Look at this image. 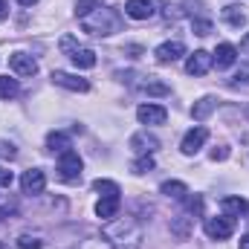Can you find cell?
<instances>
[{
  "label": "cell",
  "instance_id": "1",
  "mask_svg": "<svg viewBox=\"0 0 249 249\" xmlns=\"http://www.w3.org/2000/svg\"><path fill=\"white\" fill-rule=\"evenodd\" d=\"M105 241L113 249H139L145 241V229L133 214H116V220H107L105 226Z\"/></svg>",
  "mask_w": 249,
  "mask_h": 249
},
{
  "label": "cell",
  "instance_id": "2",
  "mask_svg": "<svg viewBox=\"0 0 249 249\" xmlns=\"http://www.w3.org/2000/svg\"><path fill=\"white\" fill-rule=\"evenodd\" d=\"M119 26H122V18H119V12L116 9H110V6H96L87 18H81V29L84 32H90V35H113V32H119Z\"/></svg>",
  "mask_w": 249,
  "mask_h": 249
},
{
  "label": "cell",
  "instance_id": "3",
  "mask_svg": "<svg viewBox=\"0 0 249 249\" xmlns=\"http://www.w3.org/2000/svg\"><path fill=\"white\" fill-rule=\"evenodd\" d=\"M61 50L70 55V61L75 64V67H81V70L96 67V53H93V50H87V47H78L72 35H64V38H61Z\"/></svg>",
  "mask_w": 249,
  "mask_h": 249
},
{
  "label": "cell",
  "instance_id": "4",
  "mask_svg": "<svg viewBox=\"0 0 249 249\" xmlns=\"http://www.w3.org/2000/svg\"><path fill=\"white\" fill-rule=\"evenodd\" d=\"M58 177H61L64 183H78L81 180V168H84V162H81V157L70 148V151H64L61 157H58Z\"/></svg>",
  "mask_w": 249,
  "mask_h": 249
},
{
  "label": "cell",
  "instance_id": "5",
  "mask_svg": "<svg viewBox=\"0 0 249 249\" xmlns=\"http://www.w3.org/2000/svg\"><path fill=\"white\" fill-rule=\"evenodd\" d=\"M232 232H235V217H229V214L206 220V235L212 241H226V238H232Z\"/></svg>",
  "mask_w": 249,
  "mask_h": 249
},
{
  "label": "cell",
  "instance_id": "6",
  "mask_svg": "<svg viewBox=\"0 0 249 249\" xmlns=\"http://www.w3.org/2000/svg\"><path fill=\"white\" fill-rule=\"evenodd\" d=\"M136 119L142 124H165V119H168V110L162 107V105H139L136 107Z\"/></svg>",
  "mask_w": 249,
  "mask_h": 249
},
{
  "label": "cell",
  "instance_id": "7",
  "mask_svg": "<svg viewBox=\"0 0 249 249\" xmlns=\"http://www.w3.org/2000/svg\"><path fill=\"white\" fill-rule=\"evenodd\" d=\"M20 188H23V194H41V191L47 188V174H44L41 168H29V171H23V177H20Z\"/></svg>",
  "mask_w": 249,
  "mask_h": 249
},
{
  "label": "cell",
  "instance_id": "8",
  "mask_svg": "<svg viewBox=\"0 0 249 249\" xmlns=\"http://www.w3.org/2000/svg\"><path fill=\"white\" fill-rule=\"evenodd\" d=\"M9 67H12V72L20 75V78H29V75L38 72V61H35L32 55H26V53H15V55L9 58Z\"/></svg>",
  "mask_w": 249,
  "mask_h": 249
},
{
  "label": "cell",
  "instance_id": "9",
  "mask_svg": "<svg viewBox=\"0 0 249 249\" xmlns=\"http://www.w3.org/2000/svg\"><path fill=\"white\" fill-rule=\"evenodd\" d=\"M206 139H209V130L206 127H191L186 136H183V145H180V151L191 157V154H197L203 145H206Z\"/></svg>",
  "mask_w": 249,
  "mask_h": 249
},
{
  "label": "cell",
  "instance_id": "10",
  "mask_svg": "<svg viewBox=\"0 0 249 249\" xmlns=\"http://www.w3.org/2000/svg\"><path fill=\"white\" fill-rule=\"evenodd\" d=\"M154 55H157L160 64H171V61H177L180 55H186V44L183 41H165V44H160L154 50Z\"/></svg>",
  "mask_w": 249,
  "mask_h": 249
},
{
  "label": "cell",
  "instance_id": "11",
  "mask_svg": "<svg viewBox=\"0 0 249 249\" xmlns=\"http://www.w3.org/2000/svg\"><path fill=\"white\" fill-rule=\"evenodd\" d=\"M53 81H55L58 87L72 90V93H87V90H90V81H87V78L70 75V72H61V70H55V72H53Z\"/></svg>",
  "mask_w": 249,
  "mask_h": 249
},
{
  "label": "cell",
  "instance_id": "12",
  "mask_svg": "<svg viewBox=\"0 0 249 249\" xmlns=\"http://www.w3.org/2000/svg\"><path fill=\"white\" fill-rule=\"evenodd\" d=\"M209 67H212V55L206 53V50H197V53H191L186 61V72L188 75H206L209 72Z\"/></svg>",
  "mask_w": 249,
  "mask_h": 249
},
{
  "label": "cell",
  "instance_id": "13",
  "mask_svg": "<svg viewBox=\"0 0 249 249\" xmlns=\"http://www.w3.org/2000/svg\"><path fill=\"white\" fill-rule=\"evenodd\" d=\"M124 15L133 20H148L154 15V0H127L124 3Z\"/></svg>",
  "mask_w": 249,
  "mask_h": 249
},
{
  "label": "cell",
  "instance_id": "14",
  "mask_svg": "<svg viewBox=\"0 0 249 249\" xmlns=\"http://www.w3.org/2000/svg\"><path fill=\"white\" fill-rule=\"evenodd\" d=\"M119 206H122V197H102V200L96 203V214H99L102 220H113V217L119 214Z\"/></svg>",
  "mask_w": 249,
  "mask_h": 249
},
{
  "label": "cell",
  "instance_id": "15",
  "mask_svg": "<svg viewBox=\"0 0 249 249\" xmlns=\"http://www.w3.org/2000/svg\"><path fill=\"white\" fill-rule=\"evenodd\" d=\"M238 58V50L232 47V44H217V50H214V55H212V64H217L220 70L223 67H232Z\"/></svg>",
  "mask_w": 249,
  "mask_h": 249
},
{
  "label": "cell",
  "instance_id": "16",
  "mask_svg": "<svg viewBox=\"0 0 249 249\" xmlns=\"http://www.w3.org/2000/svg\"><path fill=\"white\" fill-rule=\"evenodd\" d=\"M130 148H133L136 154H154V151L160 148V139H154V136H148V133H136V136L130 139Z\"/></svg>",
  "mask_w": 249,
  "mask_h": 249
},
{
  "label": "cell",
  "instance_id": "17",
  "mask_svg": "<svg viewBox=\"0 0 249 249\" xmlns=\"http://www.w3.org/2000/svg\"><path fill=\"white\" fill-rule=\"evenodd\" d=\"M47 148H50L53 154H64V151H70V148H72V142H70V136H67V133L53 130V133L47 136Z\"/></svg>",
  "mask_w": 249,
  "mask_h": 249
},
{
  "label": "cell",
  "instance_id": "18",
  "mask_svg": "<svg viewBox=\"0 0 249 249\" xmlns=\"http://www.w3.org/2000/svg\"><path fill=\"white\" fill-rule=\"evenodd\" d=\"M223 20H226L229 26H235V29H241V26L247 23V15L241 12V6H226V9H223Z\"/></svg>",
  "mask_w": 249,
  "mask_h": 249
},
{
  "label": "cell",
  "instance_id": "19",
  "mask_svg": "<svg viewBox=\"0 0 249 249\" xmlns=\"http://www.w3.org/2000/svg\"><path fill=\"white\" fill-rule=\"evenodd\" d=\"M214 105H217V102H214L212 96H206V99H200V102H197V105L191 107V116H194L197 122H203V119H206V116H209V113L214 110Z\"/></svg>",
  "mask_w": 249,
  "mask_h": 249
},
{
  "label": "cell",
  "instance_id": "20",
  "mask_svg": "<svg viewBox=\"0 0 249 249\" xmlns=\"http://www.w3.org/2000/svg\"><path fill=\"white\" fill-rule=\"evenodd\" d=\"M18 93H20V84H18L15 78H9V75H0V99L9 102V99H15Z\"/></svg>",
  "mask_w": 249,
  "mask_h": 249
},
{
  "label": "cell",
  "instance_id": "21",
  "mask_svg": "<svg viewBox=\"0 0 249 249\" xmlns=\"http://www.w3.org/2000/svg\"><path fill=\"white\" fill-rule=\"evenodd\" d=\"M162 194L174 197V200H183V197H188V186L180 183V180H168V183H162Z\"/></svg>",
  "mask_w": 249,
  "mask_h": 249
},
{
  "label": "cell",
  "instance_id": "22",
  "mask_svg": "<svg viewBox=\"0 0 249 249\" xmlns=\"http://www.w3.org/2000/svg\"><path fill=\"white\" fill-rule=\"evenodd\" d=\"M191 220H194V217H186V214H177V217H174V223H171V232H174L180 241H186L188 235H191Z\"/></svg>",
  "mask_w": 249,
  "mask_h": 249
},
{
  "label": "cell",
  "instance_id": "23",
  "mask_svg": "<svg viewBox=\"0 0 249 249\" xmlns=\"http://www.w3.org/2000/svg\"><path fill=\"white\" fill-rule=\"evenodd\" d=\"M220 206H223V212H226L229 217H232V214H244V212L249 209L247 200H241V197H223V203H220Z\"/></svg>",
  "mask_w": 249,
  "mask_h": 249
},
{
  "label": "cell",
  "instance_id": "24",
  "mask_svg": "<svg viewBox=\"0 0 249 249\" xmlns=\"http://www.w3.org/2000/svg\"><path fill=\"white\" fill-rule=\"evenodd\" d=\"M93 191H99L102 197H119V194H122L119 183H113V180H96V183H93Z\"/></svg>",
  "mask_w": 249,
  "mask_h": 249
},
{
  "label": "cell",
  "instance_id": "25",
  "mask_svg": "<svg viewBox=\"0 0 249 249\" xmlns=\"http://www.w3.org/2000/svg\"><path fill=\"white\" fill-rule=\"evenodd\" d=\"M142 90H145L148 96H168V93H171V87H168V84H162V81H157V78L142 81Z\"/></svg>",
  "mask_w": 249,
  "mask_h": 249
},
{
  "label": "cell",
  "instance_id": "26",
  "mask_svg": "<svg viewBox=\"0 0 249 249\" xmlns=\"http://www.w3.org/2000/svg\"><path fill=\"white\" fill-rule=\"evenodd\" d=\"M15 244H18V249H41L44 247V238L41 235H20Z\"/></svg>",
  "mask_w": 249,
  "mask_h": 249
},
{
  "label": "cell",
  "instance_id": "27",
  "mask_svg": "<svg viewBox=\"0 0 249 249\" xmlns=\"http://www.w3.org/2000/svg\"><path fill=\"white\" fill-rule=\"evenodd\" d=\"M130 168H133V174H145V171H151V168H154V157H151V154H142L139 160H133V165H130Z\"/></svg>",
  "mask_w": 249,
  "mask_h": 249
},
{
  "label": "cell",
  "instance_id": "28",
  "mask_svg": "<svg viewBox=\"0 0 249 249\" xmlns=\"http://www.w3.org/2000/svg\"><path fill=\"white\" fill-rule=\"evenodd\" d=\"M96 6H99V0H78V3H75V18H78V20L87 18Z\"/></svg>",
  "mask_w": 249,
  "mask_h": 249
},
{
  "label": "cell",
  "instance_id": "29",
  "mask_svg": "<svg viewBox=\"0 0 249 249\" xmlns=\"http://www.w3.org/2000/svg\"><path fill=\"white\" fill-rule=\"evenodd\" d=\"M75 249H113V247H110V244L105 241V235H102V238H87V241H81Z\"/></svg>",
  "mask_w": 249,
  "mask_h": 249
},
{
  "label": "cell",
  "instance_id": "30",
  "mask_svg": "<svg viewBox=\"0 0 249 249\" xmlns=\"http://www.w3.org/2000/svg\"><path fill=\"white\" fill-rule=\"evenodd\" d=\"M191 29H194V35H209V32H212V20L194 18V20H191Z\"/></svg>",
  "mask_w": 249,
  "mask_h": 249
},
{
  "label": "cell",
  "instance_id": "31",
  "mask_svg": "<svg viewBox=\"0 0 249 249\" xmlns=\"http://www.w3.org/2000/svg\"><path fill=\"white\" fill-rule=\"evenodd\" d=\"M188 212L191 214H200L203 212V197H188Z\"/></svg>",
  "mask_w": 249,
  "mask_h": 249
},
{
  "label": "cell",
  "instance_id": "32",
  "mask_svg": "<svg viewBox=\"0 0 249 249\" xmlns=\"http://www.w3.org/2000/svg\"><path fill=\"white\" fill-rule=\"evenodd\" d=\"M12 180H15L12 171H9V168H0V188H9L12 186Z\"/></svg>",
  "mask_w": 249,
  "mask_h": 249
},
{
  "label": "cell",
  "instance_id": "33",
  "mask_svg": "<svg viewBox=\"0 0 249 249\" xmlns=\"http://www.w3.org/2000/svg\"><path fill=\"white\" fill-rule=\"evenodd\" d=\"M226 157H229V148H223V145L212 151V160H214V162H220V160H226Z\"/></svg>",
  "mask_w": 249,
  "mask_h": 249
},
{
  "label": "cell",
  "instance_id": "34",
  "mask_svg": "<svg viewBox=\"0 0 249 249\" xmlns=\"http://www.w3.org/2000/svg\"><path fill=\"white\" fill-rule=\"evenodd\" d=\"M241 81H244V84H249V67H241V70H238V75H235V84H241Z\"/></svg>",
  "mask_w": 249,
  "mask_h": 249
},
{
  "label": "cell",
  "instance_id": "35",
  "mask_svg": "<svg viewBox=\"0 0 249 249\" xmlns=\"http://www.w3.org/2000/svg\"><path fill=\"white\" fill-rule=\"evenodd\" d=\"M6 12H9L6 9V0H0V20H6Z\"/></svg>",
  "mask_w": 249,
  "mask_h": 249
},
{
  "label": "cell",
  "instance_id": "36",
  "mask_svg": "<svg viewBox=\"0 0 249 249\" xmlns=\"http://www.w3.org/2000/svg\"><path fill=\"white\" fill-rule=\"evenodd\" d=\"M241 50H244V53H249V35L244 38V41H241Z\"/></svg>",
  "mask_w": 249,
  "mask_h": 249
},
{
  "label": "cell",
  "instance_id": "37",
  "mask_svg": "<svg viewBox=\"0 0 249 249\" xmlns=\"http://www.w3.org/2000/svg\"><path fill=\"white\" fill-rule=\"evenodd\" d=\"M238 249H249V235H247V238H241V247H238Z\"/></svg>",
  "mask_w": 249,
  "mask_h": 249
},
{
  "label": "cell",
  "instance_id": "38",
  "mask_svg": "<svg viewBox=\"0 0 249 249\" xmlns=\"http://www.w3.org/2000/svg\"><path fill=\"white\" fill-rule=\"evenodd\" d=\"M18 3H23V6H32V3H38V0H18Z\"/></svg>",
  "mask_w": 249,
  "mask_h": 249
},
{
  "label": "cell",
  "instance_id": "39",
  "mask_svg": "<svg viewBox=\"0 0 249 249\" xmlns=\"http://www.w3.org/2000/svg\"><path fill=\"white\" fill-rule=\"evenodd\" d=\"M0 249H3V235H0Z\"/></svg>",
  "mask_w": 249,
  "mask_h": 249
}]
</instances>
